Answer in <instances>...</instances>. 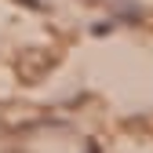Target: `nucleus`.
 <instances>
[{
    "label": "nucleus",
    "mask_w": 153,
    "mask_h": 153,
    "mask_svg": "<svg viewBox=\"0 0 153 153\" xmlns=\"http://www.w3.org/2000/svg\"><path fill=\"white\" fill-rule=\"evenodd\" d=\"M84 153H102V149H99V142H88V146H84Z\"/></svg>",
    "instance_id": "2"
},
{
    "label": "nucleus",
    "mask_w": 153,
    "mask_h": 153,
    "mask_svg": "<svg viewBox=\"0 0 153 153\" xmlns=\"http://www.w3.org/2000/svg\"><path fill=\"white\" fill-rule=\"evenodd\" d=\"M18 4L29 7V11H40V7H44V0H18Z\"/></svg>",
    "instance_id": "1"
}]
</instances>
